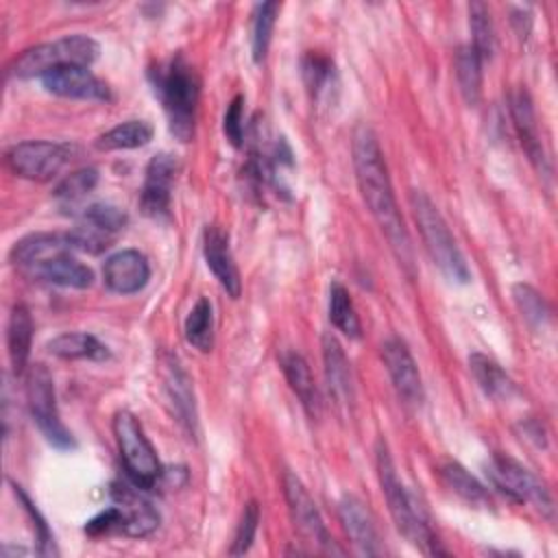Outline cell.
<instances>
[{
  "instance_id": "25",
  "label": "cell",
  "mask_w": 558,
  "mask_h": 558,
  "mask_svg": "<svg viewBox=\"0 0 558 558\" xmlns=\"http://www.w3.org/2000/svg\"><path fill=\"white\" fill-rule=\"evenodd\" d=\"M469 368L486 397H490L495 401H506L514 395L512 379L493 357H488L484 353H471Z\"/></svg>"
},
{
  "instance_id": "34",
  "label": "cell",
  "mask_w": 558,
  "mask_h": 558,
  "mask_svg": "<svg viewBox=\"0 0 558 558\" xmlns=\"http://www.w3.org/2000/svg\"><path fill=\"white\" fill-rule=\"evenodd\" d=\"M279 9H281L279 2H262V4L255 7L253 35H251V48H253V61L255 63H262L266 52H268Z\"/></svg>"
},
{
  "instance_id": "21",
  "label": "cell",
  "mask_w": 558,
  "mask_h": 558,
  "mask_svg": "<svg viewBox=\"0 0 558 558\" xmlns=\"http://www.w3.org/2000/svg\"><path fill=\"white\" fill-rule=\"evenodd\" d=\"M65 251H74L68 235L33 233L13 244L11 262L31 275L35 268H39L41 264H46L48 259H52Z\"/></svg>"
},
{
  "instance_id": "2",
  "label": "cell",
  "mask_w": 558,
  "mask_h": 558,
  "mask_svg": "<svg viewBox=\"0 0 558 558\" xmlns=\"http://www.w3.org/2000/svg\"><path fill=\"white\" fill-rule=\"evenodd\" d=\"M150 83L168 116L170 133L179 142H190L194 135L201 96L196 70L183 59V54H174L166 63L150 70Z\"/></svg>"
},
{
  "instance_id": "38",
  "label": "cell",
  "mask_w": 558,
  "mask_h": 558,
  "mask_svg": "<svg viewBox=\"0 0 558 558\" xmlns=\"http://www.w3.org/2000/svg\"><path fill=\"white\" fill-rule=\"evenodd\" d=\"M257 523H259V506L255 501H248L242 510V517L235 525V534L229 547L231 556H242L248 551V547L253 545L255 532H257Z\"/></svg>"
},
{
  "instance_id": "3",
  "label": "cell",
  "mask_w": 558,
  "mask_h": 558,
  "mask_svg": "<svg viewBox=\"0 0 558 558\" xmlns=\"http://www.w3.org/2000/svg\"><path fill=\"white\" fill-rule=\"evenodd\" d=\"M375 460H377L379 486H381V493L386 497V504H388V510H390V517H392L397 530L412 545H416L421 551H425L429 556L447 554L440 547V543H438V538H436V534H434V530H432V525H429L421 504L416 501V497L399 480L395 462H392L390 451H388L384 440L377 442Z\"/></svg>"
},
{
  "instance_id": "9",
  "label": "cell",
  "mask_w": 558,
  "mask_h": 558,
  "mask_svg": "<svg viewBox=\"0 0 558 558\" xmlns=\"http://www.w3.org/2000/svg\"><path fill=\"white\" fill-rule=\"evenodd\" d=\"M70 159V146L44 140L20 142L7 153V166L13 174L28 181L52 179Z\"/></svg>"
},
{
  "instance_id": "19",
  "label": "cell",
  "mask_w": 558,
  "mask_h": 558,
  "mask_svg": "<svg viewBox=\"0 0 558 558\" xmlns=\"http://www.w3.org/2000/svg\"><path fill=\"white\" fill-rule=\"evenodd\" d=\"M510 102V118L514 122V129H517V135L521 140V146L523 150L527 153L530 161L536 166L538 172H549L547 168V157H545V150H543V144L538 140V129H536V116H534V107H532V100L527 96L525 89H517L510 94L508 98Z\"/></svg>"
},
{
  "instance_id": "42",
  "label": "cell",
  "mask_w": 558,
  "mask_h": 558,
  "mask_svg": "<svg viewBox=\"0 0 558 558\" xmlns=\"http://www.w3.org/2000/svg\"><path fill=\"white\" fill-rule=\"evenodd\" d=\"M222 131L229 140L231 146L240 148L244 144V96H235L227 111H225V120H222Z\"/></svg>"
},
{
  "instance_id": "11",
  "label": "cell",
  "mask_w": 558,
  "mask_h": 558,
  "mask_svg": "<svg viewBox=\"0 0 558 558\" xmlns=\"http://www.w3.org/2000/svg\"><path fill=\"white\" fill-rule=\"evenodd\" d=\"M161 381H163V392L170 403V410L179 425L196 436L198 429V414H196V399H194V386L177 355L163 353L161 355Z\"/></svg>"
},
{
  "instance_id": "22",
  "label": "cell",
  "mask_w": 558,
  "mask_h": 558,
  "mask_svg": "<svg viewBox=\"0 0 558 558\" xmlns=\"http://www.w3.org/2000/svg\"><path fill=\"white\" fill-rule=\"evenodd\" d=\"M31 275L41 281L63 286V288H76V290L89 288L94 281L92 268L85 266L83 262H78L74 251H65V253L48 259L46 264L35 268Z\"/></svg>"
},
{
  "instance_id": "26",
  "label": "cell",
  "mask_w": 558,
  "mask_h": 558,
  "mask_svg": "<svg viewBox=\"0 0 558 558\" xmlns=\"http://www.w3.org/2000/svg\"><path fill=\"white\" fill-rule=\"evenodd\" d=\"M48 353L61 360H94L102 362L109 357L107 344L85 331L61 333L48 342Z\"/></svg>"
},
{
  "instance_id": "37",
  "label": "cell",
  "mask_w": 558,
  "mask_h": 558,
  "mask_svg": "<svg viewBox=\"0 0 558 558\" xmlns=\"http://www.w3.org/2000/svg\"><path fill=\"white\" fill-rule=\"evenodd\" d=\"M512 296H514V303H517L521 316L532 327H543L549 320V307H547L543 294H538L532 286L517 283L512 288Z\"/></svg>"
},
{
  "instance_id": "33",
  "label": "cell",
  "mask_w": 558,
  "mask_h": 558,
  "mask_svg": "<svg viewBox=\"0 0 558 558\" xmlns=\"http://www.w3.org/2000/svg\"><path fill=\"white\" fill-rule=\"evenodd\" d=\"M469 24L473 33V50L482 61H488L495 52V26L490 20V11L484 2L469 4Z\"/></svg>"
},
{
  "instance_id": "8",
  "label": "cell",
  "mask_w": 558,
  "mask_h": 558,
  "mask_svg": "<svg viewBox=\"0 0 558 558\" xmlns=\"http://www.w3.org/2000/svg\"><path fill=\"white\" fill-rule=\"evenodd\" d=\"M488 477L512 501H527L541 510V514L554 521V499L547 486L527 466L506 453H495L488 466Z\"/></svg>"
},
{
  "instance_id": "41",
  "label": "cell",
  "mask_w": 558,
  "mask_h": 558,
  "mask_svg": "<svg viewBox=\"0 0 558 558\" xmlns=\"http://www.w3.org/2000/svg\"><path fill=\"white\" fill-rule=\"evenodd\" d=\"M122 525H124L122 508L118 504H113V506L105 508L102 512H98L96 517H92L83 530L89 536H105V534H122Z\"/></svg>"
},
{
  "instance_id": "31",
  "label": "cell",
  "mask_w": 558,
  "mask_h": 558,
  "mask_svg": "<svg viewBox=\"0 0 558 558\" xmlns=\"http://www.w3.org/2000/svg\"><path fill=\"white\" fill-rule=\"evenodd\" d=\"M453 65L464 100L469 105H475L482 94V59L477 57L473 46H460Z\"/></svg>"
},
{
  "instance_id": "1",
  "label": "cell",
  "mask_w": 558,
  "mask_h": 558,
  "mask_svg": "<svg viewBox=\"0 0 558 558\" xmlns=\"http://www.w3.org/2000/svg\"><path fill=\"white\" fill-rule=\"evenodd\" d=\"M353 168L366 207L384 231L395 257L410 270L412 268V246L403 218L397 207L388 168L379 142L368 124H360L353 133Z\"/></svg>"
},
{
  "instance_id": "15",
  "label": "cell",
  "mask_w": 558,
  "mask_h": 558,
  "mask_svg": "<svg viewBox=\"0 0 558 558\" xmlns=\"http://www.w3.org/2000/svg\"><path fill=\"white\" fill-rule=\"evenodd\" d=\"M150 279V266L144 253L124 248L107 257L102 266V281L116 294H135Z\"/></svg>"
},
{
  "instance_id": "39",
  "label": "cell",
  "mask_w": 558,
  "mask_h": 558,
  "mask_svg": "<svg viewBox=\"0 0 558 558\" xmlns=\"http://www.w3.org/2000/svg\"><path fill=\"white\" fill-rule=\"evenodd\" d=\"M11 486H13L15 497L22 501L24 510L28 512V517H31V521H33L35 536H37V554H41V556H52V554H57V549H54V541H52V534H50V530H48L46 521L41 519L39 510L33 506V501H31V499H28V495L22 490V486H17V484H13V482H11Z\"/></svg>"
},
{
  "instance_id": "29",
  "label": "cell",
  "mask_w": 558,
  "mask_h": 558,
  "mask_svg": "<svg viewBox=\"0 0 558 558\" xmlns=\"http://www.w3.org/2000/svg\"><path fill=\"white\" fill-rule=\"evenodd\" d=\"M329 320L347 338H360L362 336L360 316L355 312V305L351 301L349 290L340 281H331V286H329Z\"/></svg>"
},
{
  "instance_id": "35",
  "label": "cell",
  "mask_w": 558,
  "mask_h": 558,
  "mask_svg": "<svg viewBox=\"0 0 558 558\" xmlns=\"http://www.w3.org/2000/svg\"><path fill=\"white\" fill-rule=\"evenodd\" d=\"M98 183V172L94 168H81L70 172L57 187H54V198L63 205H74L83 201Z\"/></svg>"
},
{
  "instance_id": "27",
  "label": "cell",
  "mask_w": 558,
  "mask_h": 558,
  "mask_svg": "<svg viewBox=\"0 0 558 558\" xmlns=\"http://www.w3.org/2000/svg\"><path fill=\"white\" fill-rule=\"evenodd\" d=\"M153 137V126L146 120H126L105 131L96 140V148L100 150H129L146 146Z\"/></svg>"
},
{
  "instance_id": "16",
  "label": "cell",
  "mask_w": 558,
  "mask_h": 558,
  "mask_svg": "<svg viewBox=\"0 0 558 558\" xmlns=\"http://www.w3.org/2000/svg\"><path fill=\"white\" fill-rule=\"evenodd\" d=\"M203 255H205V264L207 268L214 272V277L218 279V283L222 286V290L238 299L240 290H242V281H240V272L229 246V235L218 227V225H207L203 231Z\"/></svg>"
},
{
  "instance_id": "14",
  "label": "cell",
  "mask_w": 558,
  "mask_h": 558,
  "mask_svg": "<svg viewBox=\"0 0 558 558\" xmlns=\"http://www.w3.org/2000/svg\"><path fill=\"white\" fill-rule=\"evenodd\" d=\"M381 360L392 379V386L399 399L408 405H421L423 401V381L418 366L401 338H388L381 344Z\"/></svg>"
},
{
  "instance_id": "10",
  "label": "cell",
  "mask_w": 558,
  "mask_h": 558,
  "mask_svg": "<svg viewBox=\"0 0 558 558\" xmlns=\"http://www.w3.org/2000/svg\"><path fill=\"white\" fill-rule=\"evenodd\" d=\"M283 495L288 501L292 523H294L296 532L301 534V538L316 545L320 551H338L340 554V549L333 545V541L323 523V517H320L314 499L310 497L307 488L290 471L283 475Z\"/></svg>"
},
{
  "instance_id": "23",
  "label": "cell",
  "mask_w": 558,
  "mask_h": 558,
  "mask_svg": "<svg viewBox=\"0 0 558 558\" xmlns=\"http://www.w3.org/2000/svg\"><path fill=\"white\" fill-rule=\"evenodd\" d=\"M279 364H281V371H283L290 388L294 390L301 405L305 408V412L312 418H316L320 414V395H318L312 371H310L307 362L303 360V355H299L296 351H283L279 355Z\"/></svg>"
},
{
  "instance_id": "12",
  "label": "cell",
  "mask_w": 558,
  "mask_h": 558,
  "mask_svg": "<svg viewBox=\"0 0 558 558\" xmlns=\"http://www.w3.org/2000/svg\"><path fill=\"white\" fill-rule=\"evenodd\" d=\"M177 170H179V161L170 153H159L148 161L142 194H140V209L144 216L157 218V220L168 216Z\"/></svg>"
},
{
  "instance_id": "28",
  "label": "cell",
  "mask_w": 558,
  "mask_h": 558,
  "mask_svg": "<svg viewBox=\"0 0 558 558\" xmlns=\"http://www.w3.org/2000/svg\"><path fill=\"white\" fill-rule=\"evenodd\" d=\"M440 475H442V482L449 486V490L462 497L466 504L482 506V508L490 506L488 490L462 464L449 460L440 466Z\"/></svg>"
},
{
  "instance_id": "5",
  "label": "cell",
  "mask_w": 558,
  "mask_h": 558,
  "mask_svg": "<svg viewBox=\"0 0 558 558\" xmlns=\"http://www.w3.org/2000/svg\"><path fill=\"white\" fill-rule=\"evenodd\" d=\"M100 46L81 33L59 37L54 41L37 44L28 50H24L9 68V72L17 78H33L44 76L50 70L63 68V65H85L89 68L98 59Z\"/></svg>"
},
{
  "instance_id": "36",
  "label": "cell",
  "mask_w": 558,
  "mask_h": 558,
  "mask_svg": "<svg viewBox=\"0 0 558 558\" xmlns=\"http://www.w3.org/2000/svg\"><path fill=\"white\" fill-rule=\"evenodd\" d=\"M301 70H303V81L307 85V92L314 98L327 92V85L333 78V63L327 57L318 52H307L301 61Z\"/></svg>"
},
{
  "instance_id": "6",
  "label": "cell",
  "mask_w": 558,
  "mask_h": 558,
  "mask_svg": "<svg viewBox=\"0 0 558 558\" xmlns=\"http://www.w3.org/2000/svg\"><path fill=\"white\" fill-rule=\"evenodd\" d=\"M113 434L131 484H135V488L140 490H150L153 486H157L163 477V466L140 421L131 412L122 410L113 418Z\"/></svg>"
},
{
  "instance_id": "30",
  "label": "cell",
  "mask_w": 558,
  "mask_h": 558,
  "mask_svg": "<svg viewBox=\"0 0 558 558\" xmlns=\"http://www.w3.org/2000/svg\"><path fill=\"white\" fill-rule=\"evenodd\" d=\"M185 340L198 349L201 353L211 351L214 347V307L209 303V299L201 296L196 301V305L190 310L187 318H185Z\"/></svg>"
},
{
  "instance_id": "7",
  "label": "cell",
  "mask_w": 558,
  "mask_h": 558,
  "mask_svg": "<svg viewBox=\"0 0 558 558\" xmlns=\"http://www.w3.org/2000/svg\"><path fill=\"white\" fill-rule=\"evenodd\" d=\"M26 403L28 412L44 434V438L57 449H72L74 436L63 425L54 397V381L46 366L35 364L26 373Z\"/></svg>"
},
{
  "instance_id": "40",
  "label": "cell",
  "mask_w": 558,
  "mask_h": 558,
  "mask_svg": "<svg viewBox=\"0 0 558 558\" xmlns=\"http://www.w3.org/2000/svg\"><path fill=\"white\" fill-rule=\"evenodd\" d=\"M81 216L94 220L96 225L105 227L107 231H111L116 235L126 227V220H129L126 214L120 207L111 205V203H92V205L83 207Z\"/></svg>"
},
{
  "instance_id": "32",
  "label": "cell",
  "mask_w": 558,
  "mask_h": 558,
  "mask_svg": "<svg viewBox=\"0 0 558 558\" xmlns=\"http://www.w3.org/2000/svg\"><path fill=\"white\" fill-rule=\"evenodd\" d=\"M65 235H68L74 251H83V253H89V255L102 253L116 240V233L107 231L105 227L96 225L94 220H89L85 216H78L76 225Z\"/></svg>"
},
{
  "instance_id": "17",
  "label": "cell",
  "mask_w": 558,
  "mask_h": 558,
  "mask_svg": "<svg viewBox=\"0 0 558 558\" xmlns=\"http://www.w3.org/2000/svg\"><path fill=\"white\" fill-rule=\"evenodd\" d=\"M338 512H340V521H342L344 532L349 534L351 543L355 545V549L360 554H364V556L381 554L379 534H377L373 514L364 506V501H360L353 495H344L338 504Z\"/></svg>"
},
{
  "instance_id": "13",
  "label": "cell",
  "mask_w": 558,
  "mask_h": 558,
  "mask_svg": "<svg viewBox=\"0 0 558 558\" xmlns=\"http://www.w3.org/2000/svg\"><path fill=\"white\" fill-rule=\"evenodd\" d=\"M39 81L46 87V92L61 96V98L98 100V102L111 100V92H109L107 83L100 81L85 65H63V68L50 70Z\"/></svg>"
},
{
  "instance_id": "18",
  "label": "cell",
  "mask_w": 558,
  "mask_h": 558,
  "mask_svg": "<svg viewBox=\"0 0 558 558\" xmlns=\"http://www.w3.org/2000/svg\"><path fill=\"white\" fill-rule=\"evenodd\" d=\"M323 364H325L329 395L333 397L336 405L342 410H351L355 399L351 364L342 351V344L331 333L323 336Z\"/></svg>"
},
{
  "instance_id": "20",
  "label": "cell",
  "mask_w": 558,
  "mask_h": 558,
  "mask_svg": "<svg viewBox=\"0 0 558 558\" xmlns=\"http://www.w3.org/2000/svg\"><path fill=\"white\" fill-rule=\"evenodd\" d=\"M133 488H129L126 484H113L111 497H113V504H118L122 508V514H124L122 534L133 536V538H142V536H148L150 532L157 530L159 512Z\"/></svg>"
},
{
  "instance_id": "4",
  "label": "cell",
  "mask_w": 558,
  "mask_h": 558,
  "mask_svg": "<svg viewBox=\"0 0 558 558\" xmlns=\"http://www.w3.org/2000/svg\"><path fill=\"white\" fill-rule=\"evenodd\" d=\"M410 205L414 220L418 225V231L423 235L425 248L434 264L440 268V272L458 283H466L471 279V270L466 266V259L462 251L458 248L445 218L440 216L438 207L432 203V198L418 190H412Z\"/></svg>"
},
{
  "instance_id": "24",
  "label": "cell",
  "mask_w": 558,
  "mask_h": 558,
  "mask_svg": "<svg viewBox=\"0 0 558 558\" xmlns=\"http://www.w3.org/2000/svg\"><path fill=\"white\" fill-rule=\"evenodd\" d=\"M31 342H33V318L28 307L17 303L13 305L7 323V351H9V362L15 375H22L26 371Z\"/></svg>"
}]
</instances>
